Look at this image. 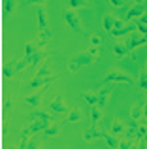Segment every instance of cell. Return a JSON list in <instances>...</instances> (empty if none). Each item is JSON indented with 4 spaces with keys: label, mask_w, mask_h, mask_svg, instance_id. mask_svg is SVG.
Segmentation results:
<instances>
[{
    "label": "cell",
    "mask_w": 147,
    "mask_h": 149,
    "mask_svg": "<svg viewBox=\"0 0 147 149\" xmlns=\"http://www.w3.org/2000/svg\"><path fill=\"white\" fill-rule=\"evenodd\" d=\"M92 61H94V55H92L91 51H87V53H81V55L74 57L72 61L68 62V70H70V72H76V70L81 68L83 64H91Z\"/></svg>",
    "instance_id": "obj_1"
},
{
    "label": "cell",
    "mask_w": 147,
    "mask_h": 149,
    "mask_svg": "<svg viewBox=\"0 0 147 149\" xmlns=\"http://www.w3.org/2000/svg\"><path fill=\"white\" fill-rule=\"evenodd\" d=\"M104 79L106 81H121V83H132V77H130L128 74L121 72V70H111Z\"/></svg>",
    "instance_id": "obj_2"
},
{
    "label": "cell",
    "mask_w": 147,
    "mask_h": 149,
    "mask_svg": "<svg viewBox=\"0 0 147 149\" xmlns=\"http://www.w3.org/2000/svg\"><path fill=\"white\" fill-rule=\"evenodd\" d=\"M104 29H106L107 32H111V30H115V29H123V21L121 19H115L113 15H110V13H106L104 15Z\"/></svg>",
    "instance_id": "obj_3"
},
{
    "label": "cell",
    "mask_w": 147,
    "mask_h": 149,
    "mask_svg": "<svg viewBox=\"0 0 147 149\" xmlns=\"http://www.w3.org/2000/svg\"><path fill=\"white\" fill-rule=\"evenodd\" d=\"M145 13V6L141 2H136V6H132L126 13V21H132V19H140Z\"/></svg>",
    "instance_id": "obj_4"
},
{
    "label": "cell",
    "mask_w": 147,
    "mask_h": 149,
    "mask_svg": "<svg viewBox=\"0 0 147 149\" xmlns=\"http://www.w3.org/2000/svg\"><path fill=\"white\" fill-rule=\"evenodd\" d=\"M49 109H51L53 113H66L68 111V108L62 104V98H60V96H59V98H55L51 104H49Z\"/></svg>",
    "instance_id": "obj_5"
},
{
    "label": "cell",
    "mask_w": 147,
    "mask_h": 149,
    "mask_svg": "<svg viewBox=\"0 0 147 149\" xmlns=\"http://www.w3.org/2000/svg\"><path fill=\"white\" fill-rule=\"evenodd\" d=\"M144 102H136V104L132 106V109H130V117L132 119H136V121H140L141 117H144Z\"/></svg>",
    "instance_id": "obj_6"
},
{
    "label": "cell",
    "mask_w": 147,
    "mask_h": 149,
    "mask_svg": "<svg viewBox=\"0 0 147 149\" xmlns=\"http://www.w3.org/2000/svg\"><path fill=\"white\" fill-rule=\"evenodd\" d=\"M125 132H126V128H125V125H123L121 119L111 121V134L113 136H121V134H125Z\"/></svg>",
    "instance_id": "obj_7"
},
{
    "label": "cell",
    "mask_w": 147,
    "mask_h": 149,
    "mask_svg": "<svg viewBox=\"0 0 147 149\" xmlns=\"http://www.w3.org/2000/svg\"><path fill=\"white\" fill-rule=\"evenodd\" d=\"M64 21H66L74 30H79V19H77L76 13H72V11H66V13H64Z\"/></svg>",
    "instance_id": "obj_8"
},
{
    "label": "cell",
    "mask_w": 147,
    "mask_h": 149,
    "mask_svg": "<svg viewBox=\"0 0 147 149\" xmlns=\"http://www.w3.org/2000/svg\"><path fill=\"white\" fill-rule=\"evenodd\" d=\"M141 44H147V36H136V34L130 36V40H128L130 49H136L138 45H141Z\"/></svg>",
    "instance_id": "obj_9"
},
{
    "label": "cell",
    "mask_w": 147,
    "mask_h": 149,
    "mask_svg": "<svg viewBox=\"0 0 147 149\" xmlns=\"http://www.w3.org/2000/svg\"><path fill=\"white\" fill-rule=\"evenodd\" d=\"M130 51H132V49H130L128 44H117L113 47V55H115V57H125L126 53H130Z\"/></svg>",
    "instance_id": "obj_10"
},
{
    "label": "cell",
    "mask_w": 147,
    "mask_h": 149,
    "mask_svg": "<svg viewBox=\"0 0 147 149\" xmlns=\"http://www.w3.org/2000/svg\"><path fill=\"white\" fill-rule=\"evenodd\" d=\"M110 95H111L110 89H102V91H98V106H100V108H104V106L107 104V100H110Z\"/></svg>",
    "instance_id": "obj_11"
},
{
    "label": "cell",
    "mask_w": 147,
    "mask_h": 149,
    "mask_svg": "<svg viewBox=\"0 0 147 149\" xmlns=\"http://www.w3.org/2000/svg\"><path fill=\"white\" fill-rule=\"evenodd\" d=\"M47 81H51V77H42V76H34V79L30 81V89H38L42 85H45Z\"/></svg>",
    "instance_id": "obj_12"
},
{
    "label": "cell",
    "mask_w": 147,
    "mask_h": 149,
    "mask_svg": "<svg viewBox=\"0 0 147 149\" xmlns=\"http://www.w3.org/2000/svg\"><path fill=\"white\" fill-rule=\"evenodd\" d=\"M36 15H38V25H40V29H45V26H47V21H45V10H44V6L38 8Z\"/></svg>",
    "instance_id": "obj_13"
},
{
    "label": "cell",
    "mask_w": 147,
    "mask_h": 149,
    "mask_svg": "<svg viewBox=\"0 0 147 149\" xmlns=\"http://www.w3.org/2000/svg\"><path fill=\"white\" fill-rule=\"evenodd\" d=\"M59 130H60V125L59 123H51V121H49V125L45 127V134H47V136H57V134H59Z\"/></svg>",
    "instance_id": "obj_14"
},
{
    "label": "cell",
    "mask_w": 147,
    "mask_h": 149,
    "mask_svg": "<svg viewBox=\"0 0 147 149\" xmlns=\"http://www.w3.org/2000/svg\"><path fill=\"white\" fill-rule=\"evenodd\" d=\"M36 76H42V77H53V72L49 70V64H47V62H44V64H42V68L36 72Z\"/></svg>",
    "instance_id": "obj_15"
},
{
    "label": "cell",
    "mask_w": 147,
    "mask_h": 149,
    "mask_svg": "<svg viewBox=\"0 0 147 149\" xmlns=\"http://www.w3.org/2000/svg\"><path fill=\"white\" fill-rule=\"evenodd\" d=\"M102 132L100 130H96V128H91V130H87L83 134V140H94V138H102Z\"/></svg>",
    "instance_id": "obj_16"
},
{
    "label": "cell",
    "mask_w": 147,
    "mask_h": 149,
    "mask_svg": "<svg viewBox=\"0 0 147 149\" xmlns=\"http://www.w3.org/2000/svg\"><path fill=\"white\" fill-rule=\"evenodd\" d=\"M100 117H102V111H100V108L94 104V106L91 108V119H92V125H96V123H98V119H100Z\"/></svg>",
    "instance_id": "obj_17"
},
{
    "label": "cell",
    "mask_w": 147,
    "mask_h": 149,
    "mask_svg": "<svg viewBox=\"0 0 147 149\" xmlns=\"http://www.w3.org/2000/svg\"><path fill=\"white\" fill-rule=\"evenodd\" d=\"M30 121H36V119H45V121H51V115L49 113H44V111H34V113H30V117H28Z\"/></svg>",
    "instance_id": "obj_18"
},
{
    "label": "cell",
    "mask_w": 147,
    "mask_h": 149,
    "mask_svg": "<svg viewBox=\"0 0 147 149\" xmlns=\"http://www.w3.org/2000/svg\"><path fill=\"white\" fill-rule=\"evenodd\" d=\"M49 38H51V34H49L47 26H45V29H42V32H40V47H45V44H47Z\"/></svg>",
    "instance_id": "obj_19"
},
{
    "label": "cell",
    "mask_w": 147,
    "mask_h": 149,
    "mask_svg": "<svg viewBox=\"0 0 147 149\" xmlns=\"http://www.w3.org/2000/svg\"><path fill=\"white\" fill-rule=\"evenodd\" d=\"M138 83H140L141 89H147V68L140 70V77H138Z\"/></svg>",
    "instance_id": "obj_20"
},
{
    "label": "cell",
    "mask_w": 147,
    "mask_h": 149,
    "mask_svg": "<svg viewBox=\"0 0 147 149\" xmlns=\"http://www.w3.org/2000/svg\"><path fill=\"white\" fill-rule=\"evenodd\" d=\"M83 98L89 102V104H92V106H98V93H85L83 95Z\"/></svg>",
    "instance_id": "obj_21"
},
{
    "label": "cell",
    "mask_w": 147,
    "mask_h": 149,
    "mask_svg": "<svg viewBox=\"0 0 147 149\" xmlns=\"http://www.w3.org/2000/svg\"><path fill=\"white\" fill-rule=\"evenodd\" d=\"M102 138L106 140V143H107L110 147H119V146H121V143H119V140H117V136L113 138V136H110V134H104Z\"/></svg>",
    "instance_id": "obj_22"
},
{
    "label": "cell",
    "mask_w": 147,
    "mask_h": 149,
    "mask_svg": "<svg viewBox=\"0 0 147 149\" xmlns=\"http://www.w3.org/2000/svg\"><path fill=\"white\" fill-rule=\"evenodd\" d=\"M79 117H81V111L77 108H72L70 113H68V121H70V123H76V121H79Z\"/></svg>",
    "instance_id": "obj_23"
},
{
    "label": "cell",
    "mask_w": 147,
    "mask_h": 149,
    "mask_svg": "<svg viewBox=\"0 0 147 149\" xmlns=\"http://www.w3.org/2000/svg\"><path fill=\"white\" fill-rule=\"evenodd\" d=\"M26 102H28L30 106H40V100H42V95L40 93H36V95H32V96H26L25 98Z\"/></svg>",
    "instance_id": "obj_24"
},
{
    "label": "cell",
    "mask_w": 147,
    "mask_h": 149,
    "mask_svg": "<svg viewBox=\"0 0 147 149\" xmlns=\"http://www.w3.org/2000/svg\"><path fill=\"white\" fill-rule=\"evenodd\" d=\"M15 8V0H4V11L6 13H11Z\"/></svg>",
    "instance_id": "obj_25"
},
{
    "label": "cell",
    "mask_w": 147,
    "mask_h": 149,
    "mask_svg": "<svg viewBox=\"0 0 147 149\" xmlns=\"http://www.w3.org/2000/svg\"><path fill=\"white\" fill-rule=\"evenodd\" d=\"M68 4H70V8H83L87 0H68Z\"/></svg>",
    "instance_id": "obj_26"
},
{
    "label": "cell",
    "mask_w": 147,
    "mask_h": 149,
    "mask_svg": "<svg viewBox=\"0 0 147 149\" xmlns=\"http://www.w3.org/2000/svg\"><path fill=\"white\" fill-rule=\"evenodd\" d=\"M100 44H102V38H100L98 34H94V36H91V45H96V47H98Z\"/></svg>",
    "instance_id": "obj_27"
},
{
    "label": "cell",
    "mask_w": 147,
    "mask_h": 149,
    "mask_svg": "<svg viewBox=\"0 0 147 149\" xmlns=\"http://www.w3.org/2000/svg\"><path fill=\"white\" fill-rule=\"evenodd\" d=\"M25 55H26V57H32V55H34V45L32 44H28L25 47Z\"/></svg>",
    "instance_id": "obj_28"
},
{
    "label": "cell",
    "mask_w": 147,
    "mask_h": 149,
    "mask_svg": "<svg viewBox=\"0 0 147 149\" xmlns=\"http://www.w3.org/2000/svg\"><path fill=\"white\" fill-rule=\"evenodd\" d=\"M110 4L113 8H123V6H125V0H110Z\"/></svg>",
    "instance_id": "obj_29"
},
{
    "label": "cell",
    "mask_w": 147,
    "mask_h": 149,
    "mask_svg": "<svg viewBox=\"0 0 147 149\" xmlns=\"http://www.w3.org/2000/svg\"><path fill=\"white\" fill-rule=\"evenodd\" d=\"M138 21H140V23H144V25H147V10H145V13L141 15V17L138 19Z\"/></svg>",
    "instance_id": "obj_30"
},
{
    "label": "cell",
    "mask_w": 147,
    "mask_h": 149,
    "mask_svg": "<svg viewBox=\"0 0 147 149\" xmlns=\"http://www.w3.org/2000/svg\"><path fill=\"white\" fill-rule=\"evenodd\" d=\"M4 76L10 77V76H11V68H4Z\"/></svg>",
    "instance_id": "obj_31"
},
{
    "label": "cell",
    "mask_w": 147,
    "mask_h": 149,
    "mask_svg": "<svg viewBox=\"0 0 147 149\" xmlns=\"http://www.w3.org/2000/svg\"><path fill=\"white\" fill-rule=\"evenodd\" d=\"M144 119H145V125H147V104L144 106Z\"/></svg>",
    "instance_id": "obj_32"
},
{
    "label": "cell",
    "mask_w": 147,
    "mask_h": 149,
    "mask_svg": "<svg viewBox=\"0 0 147 149\" xmlns=\"http://www.w3.org/2000/svg\"><path fill=\"white\" fill-rule=\"evenodd\" d=\"M42 0H28V4H40Z\"/></svg>",
    "instance_id": "obj_33"
},
{
    "label": "cell",
    "mask_w": 147,
    "mask_h": 149,
    "mask_svg": "<svg viewBox=\"0 0 147 149\" xmlns=\"http://www.w3.org/2000/svg\"><path fill=\"white\" fill-rule=\"evenodd\" d=\"M141 2H147V0H141Z\"/></svg>",
    "instance_id": "obj_34"
},
{
    "label": "cell",
    "mask_w": 147,
    "mask_h": 149,
    "mask_svg": "<svg viewBox=\"0 0 147 149\" xmlns=\"http://www.w3.org/2000/svg\"><path fill=\"white\" fill-rule=\"evenodd\" d=\"M145 68H147V62H145Z\"/></svg>",
    "instance_id": "obj_35"
}]
</instances>
